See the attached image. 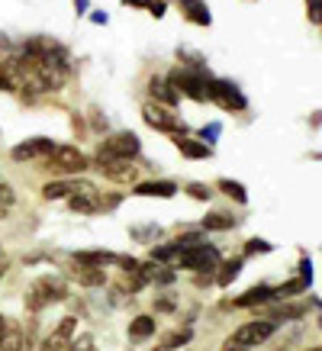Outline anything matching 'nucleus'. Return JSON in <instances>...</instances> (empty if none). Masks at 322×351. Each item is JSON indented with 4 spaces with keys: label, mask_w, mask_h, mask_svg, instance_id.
Returning <instances> with one entry per match:
<instances>
[{
    "label": "nucleus",
    "mask_w": 322,
    "mask_h": 351,
    "mask_svg": "<svg viewBox=\"0 0 322 351\" xmlns=\"http://www.w3.org/2000/svg\"><path fill=\"white\" fill-rule=\"evenodd\" d=\"M64 297H68V284H64L62 277L45 274V277H39V280H32L29 293H26V309H29V313H39V309L52 306V303H62Z\"/></svg>",
    "instance_id": "f257e3e1"
},
{
    "label": "nucleus",
    "mask_w": 322,
    "mask_h": 351,
    "mask_svg": "<svg viewBox=\"0 0 322 351\" xmlns=\"http://www.w3.org/2000/svg\"><path fill=\"white\" fill-rule=\"evenodd\" d=\"M139 136L136 132H113L97 149V161H132L139 155Z\"/></svg>",
    "instance_id": "f03ea898"
},
{
    "label": "nucleus",
    "mask_w": 322,
    "mask_h": 351,
    "mask_svg": "<svg viewBox=\"0 0 322 351\" xmlns=\"http://www.w3.org/2000/svg\"><path fill=\"white\" fill-rule=\"evenodd\" d=\"M206 81H210V75H206L203 68H177L171 77H168V84L174 87V94L181 97H193V100H206Z\"/></svg>",
    "instance_id": "7ed1b4c3"
},
{
    "label": "nucleus",
    "mask_w": 322,
    "mask_h": 351,
    "mask_svg": "<svg viewBox=\"0 0 322 351\" xmlns=\"http://www.w3.org/2000/svg\"><path fill=\"white\" fill-rule=\"evenodd\" d=\"M87 155L77 145H55V152L45 158V168L55 171V174H81L87 171Z\"/></svg>",
    "instance_id": "20e7f679"
},
{
    "label": "nucleus",
    "mask_w": 322,
    "mask_h": 351,
    "mask_svg": "<svg viewBox=\"0 0 322 351\" xmlns=\"http://www.w3.org/2000/svg\"><path fill=\"white\" fill-rule=\"evenodd\" d=\"M277 332V322H271V319H251V322H242L229 339L236 341V345H242L245 351H255L258 345H264V341L271 339Z\"/></svg>",
    "instance_id": "39448f33"
},
{
    "label": "nucleus",
    "mask_w": 322,
    "mask_h": 351,
    "mask_svg": "<svg viewBox=\"0 0 322 351\" xmlns=\"http://www.w3.org/2000/svg\"><path fill=\"white\" fill-rule=\"evenodd\" d=\"M181 267H187V271H197V274H216V267H219V252H216L213 245H197V248H187V252H181V261H177Z\"/></svg>",
    "instance_id": "423d86ee"
},
{
    "label": "nucleus",
    "mask_w": 322,
    "mask_h": 351,
    "mask_svg": "<svg viewBox=\"0 0 322 351\" xmlns=\"http://www.w3.org/2000/svg\"><path fill=\"white\" fill-rule=\"evenodd\" d=\"M142 119H145L151 129L168 132V136H174V138L187 132L184 123L177 119V113H171V107H161V104H145V107H142Z\"/></svg>",
    "instance_id": "0eeeda50"
},
{
    "label": "nucleus",
    "mask_w": 322,
    "mask_h": 351,
    "mask_svg": "<svg viewBox=\"0 0 322 351\" xmlns=\"http://www.w3.org/2000/svg\"><path fill=\"white\" fill-rule=\"evenodd\" d=\"M206 100L219 104L223 110H245V97L238 94V87L229 81H216V77L206 81Z\"/></svg>",
    "instance_id": "6e6552de"
},
{
    "label": "nucleus",
    "mask_w": 322,
    "mask_h": 351,
    "mask_svg": "<svg viewBox=\"0 0 322 351\" xmlns=\"http://www.w3.org/2000/svg\"><path fill=\"white\" fill-rule=\"evenodd\" d=\"M55 152V142L45 136H36V138H26L13 149V161H36V158H49Z\"/></svg>",
    "instance_id": "1a4fd4ad"
},
{
    "label": "nucleus",
    "mask_w": 322,
    "mask_h": 351,
    "mask_svg": "<svg viewBox=\"0 0 322 351\" xmlns=\"http://www.w3.org/2000/svg\"><path fill=\"white\" fill-rule=\"evenodd\" d=\"M75 329H77V319L75 316H64L52 329V335L42 341V351H68L71 341H75Z\"/></svg>",
    "instance_id": "9d476101"
},
{
    "label": "nucleus",
    "mask_w": 322,
    "mask_h": 351,
    "mask_svg": "<svg viewBox=\"0 0 322 351\" xmlns=\"http://www.w3.org/2000/svg\"><path fill=\"white\" fill-rule=\"evenodd\" d=\"M87 191H97L90 181H49L42 187V197L45 200H71L75 193H87Z\"/></svg>",
    "instance_id": "9b49d317"
},
{
    "label": "nucleus",
    "mask_w": 322,
    "mask_h": 351,
    "mask_svg": "<svg viewBox=\"0 0 322 351\" xmlns=\"http://www.w3.org/2000/svg\"><path fill=\"white\" fill-rule=\"evenodd\" d=\"M97 168L103 171V178L116 184H136V165L132 161H97Z\"/></svg>",
    "instance_id": "f8f14e48"
},
{
    "label": "nucleus",
    "mask_w": 322,
    "mask_h": 351,
    "mask_svg": "<svg viewBox=\"0 0 322 351\" xmlns=\"http://www.w3.org/2000/svg\"><path fill=\"white\" fill-rule=\"evenodd\" d=\"M274 300V287H268V284H258V287L245 290L238 300H232V306L245 309V306H264V303H271Z\"/></svg>",
    "instance_id": "ddd939ff"
},
{
    "label": "nucleus",
    "mask_w": 322,
    "mask_h": 351,
    "mask_svg": "<svg viewBox=\"0 0 322 351\" xmlns=\"http://www.w3.org/2000/svg\"><path fill=\"white\" fill-rule=\"evenodd\" d=\"M136 197H174L177 193V184L174 181H145V184H136Z\"/></svg>",
    "instance_id": "4468645a"
},
{
    "label": "nucleus",
    "mask_w": 322,
    "mask_h": 351,
    "mask_svg": "<svg viewBox=\"0 0 322 351\" xmlns=\"http://www.w3.org/2000/svg\"><path fill=\"white\" fill-rule=\"evenodd\" d=\"M149 90H151V97H155V104H161V107H171L174 100H177V94H174V87L168 84V77H151L149 81Z\"/></svg>",
    "instance_id": "2eb2a0df"
},
{
    "label": "nucleus",
    "mask_w": 322,
    "mask_h": 351,
    "mask_svg": "<svg viewBox=\"0 0 322 351\" xmlns=\"http://www.w3.org/2000/svg\"><path fill=\"white\" fill-rule=\"evenodd\" d=\"M71 277H75L77 284H84V287H103V284H107L103 267H84V265H77L75 271H71Z\"/></svg>",
    "instance_id": "dca6fc26"
},
{
    "label": "nucleus",
    "mask_w": 322,
    "mask_h": 351,
    "mask_svg": "<svg viewBox=\"0 0 322 351\" xmlns=\"http://www.w3.org/2000/svg\"><path fill=\"white\" fill-rule=\"evenodd\" d=\"M174 142H177V149H181L184 158H210V155H213V149H210L206 142H197V138L177 136Z\"/></svg>",
    "instance_id": "f3484780"
},
{
    "label": "nucleus",
    "mask_w": 322,
    "mask_h": 351,
    "mask_svg": "<svg viewBox=\"0 0 322 351\" xmlns=\"http://www.w3.org/2000/svg\"><path fill=\"white\" fill-rule=\"evenodd\" d=\"M0 351H26V332L10 322L7 332L0 335Z\"/></svg>",
    "instance_id": "a211bd4d"
},
{
    "label": "nucleus",
    "mask_w": 322,
    "mask_h": 351,
    "mask_svg": "<svg viewBox=\"0 0 322 351\" xmlns=\"http://www.w3.org/2000/svg\"><path fill=\"white\" fill-rule=\"evenodd\" d=\"M155 329H158V322H155V316H136V319L129 322V339H151L155 335Z\"/></svg>",
    "instance_id": "6ab92c4d"
},
{
    "label": "nucleus",
    "mask_w": 322,
    "mask_h": 351,
    "mask_svg": "<svg viewBox=\"0 0 322 351\" xmlns=\"http://www.w3.org/2000/svg\"><path fill=\"white\" fill-rule=\"evenodd\" d=\"M300 316H306V303H284V306L277 309H271V322H293V319H300Z\"/></svg>",
    "instance_id": "aec40b11"
},
{
    "label": "nucleus",
    "mask_w": 322,
    "mask_h": 351,
    "mask_svg": "<svg viewBox=\"0 0 322 351\" xmlns=\"http://www.w3.org/2000/svg\"><path fill=\"white\" fill-rule=\"evenodd\" d=\"M181 10L187 13V20H193L197 26H210V10L203 0H181Z\"/></svg>",
    "instance_id": "412c9836"
},
{
    "label": "nucleus",
    "mask_w": 322,
    "mask_h": 351,
    "mask_svg": "<svg viewBox=\"0 0 322 351\" xmlns=\"http://www.w3.org/2000/svg\"><path fill=\"white\" fill-rule=\"evenodd\" d=\"M206 229V232H225V229H236L238 219L236 216H229V213H210L203 216V223H200Z\"/></svg>",
    "instance_id": "4be33fe9"
},
{
    "label": "nucleus",
    "mask_w": 322,
    "mask_h": 351,
    "mask_svg": "<svg viewBox=\"0 0 322 351\" xmlns=\"http://www.w3.org/2000/svg\"><path fill=\"white\" fill-rule=\"evenodd\" d=\"M190 339H193L190 326H184V329H174V332H168V335H164V341H161V351H177V348H184V345H187Z\"/></svg>",
    "instance_id": "5701e85b"
},
{
    "label": "nucleus",
    "mask_w": 322,
    "mask_h": 351,
    "mask_svg": "<svg viewBox=\"0 0 322 351\" xmlns=\"http://www.w3.org/2000/svg\"><path fill=\"white\" fill-rule=\"evenodd\" d=\"M242 265H245L242 258H232V261H225V265H219V274H216V284H219V287H229V284H232V280H236V277H238V271H242Z\"/></svg>",
    "instance_id": "b1692460"
},
{
    "label": "nucleus",
    "mask_w": 322,
    "mask_h": 351,
    "mask_svg": "<svg viewBox=\"0 0 322 351\" xmlns=\"http://www.w3.org/2000/svg\"><path fill=\"white\" fill-rule=\"evenodd\" d=\"M151 261H155V265H168V261H171V265H177V261H181V248H177V242H171V245H158V248H151Z\"/></svg>",
    "instance_id": "393cba45"
},
{
    "label": "nucleus",
    "mask_w": 322,
    "mask_h": 351,
    "mask_svg": "<svg viewBox=\"0 0 322 351\" xmlns=\"http://www.w3.org/2000/svg\"><path fill=\"white\" fill-rule=\"evenodd\" d=\"M219 191H223L225 197H232V200H236V203H248V193H245V187H242V184H238V181H232V178H223V181H219Z\"/></svg>",
    "instance_id": "a878e982"
},
{
    "label": "nucleus",
    "mask_w": 322,
    "mask_h": 351,
    "mask_svg": "<svg viewBox=\"0 0 322 351\" xmlns=\"http://www.w3.org/2000/svg\"><path fill=\"white\" fill-rule=\"evenodd\" d=\"M268 252H274V245L264 242V239H248L245 242V255H268Z\"/></svg>",
    "instance_id": "bb28decb"
},
{
    "label": "nucleus",
    "mask_w": 322,
    "mask_h": 351,
    "mask_svg": "<svg viewBox=\"0 0 322 351\" xmlns=\"http://www.w3.org/2000/svg\"><path fill=\"white\" fill-rule=\"evenodd\" d=\"M129 7H145L149 13H155V16H161L164 13V3L161 0H126Z\"/></svg>",
    "instance_id": "cd10ccee"
},
{
    "label": "nucleus",
    "mask_w": 322,
    "mask_h": 351,
    "mask_svg": "<svg viewBox=\"0 0 322 351\" xmlns=\"http://www.w3.org/2000/svg\"><path fill=\"white\" fill-rule=\"evenodd\" d=\"M187 193H190L193 200H210L213 197V187H206V184H187Z\"/></svg>",
    "instance_id": "c85d7f7f"
},
{
    "label": "nucleus",
    "mask_w": 322,
    "mask_h": 351,
    "mask_svg": "<svg viewBox=\"0 0 322 351\" xmlns=\"http://www.w3.org/2000/svg\"><path fill=\"white\" fill-rule=\"evenodd\" d=\"M306 16H310V23H322V0H310L306 3Z\"/></svg>",
    "instance_id": "c756f323"
},
{
    "label": "nucleus",
    "mask_w": 322,
    "mask_h": 351,
    "mask_svg": "<svg viewBox=\"0 0 322 351\" xmlns=\"http://www.w3.org/2000/svg\"><path fill=\"white\" fill-rule=\"evenodd\" d=\"M68 351H94V339H90V335H81L77 341H71Z\"/></svg>",
    "instance_id": "7c9ffc66"
},
{
    "label": "nucleus",
    "mask_w": 322,
    "mask_h": 351,
    "mask_svg": "<svg viewBox=\"0 0 322 351\" xmlns=\"http://www.w3.org/2000/svg\"><path fill=\"white\" fill-rule=\"evenodd\" d=\"M10 52H13V43L7 39V36H0V62H7V58H10Z\"/></svg>",
    "instance_id": "2f4dec72"
},
{
    "label": "nucleus",
    "mask_w": 322,
    "mask_h": 351,
    "mask_svg": "<svg viewBox=\"0 0 322 351\" xmlns=\"http://www.w3.org/2000/svg\"><path fill=\"white\" fill-rule=\"evenodd\" d=\"M136 239H151V235H158V226H149V229H132Z\"/></svg>",
    "instance_id": "473e14b6"
},
{
    "label": "nucleus",
    "mask_w": 322,
    "mask_h": 351,
    "mask_svg": "<svg viewBox=\"0 0 322 351\" xmlns=\"http://www.w3.org/2000/svg\"><path fill=\"white\" fill-rule=\"evenodd\" d=\"M200 136H203V142H206V145H210V142H213V138L219 136V126H216V123H213V126H206L203 132H200Z\"/></svg>",
    "instance_id": "72a5a7b5"
},
{
    "label": "nucleus",
    "mask_w": 322,
    "mask_h": 351,
    "mask_svg": "<svg viewBox=\"0 0 322 351\" xmlns=\"http://www.w3.org/2000/svg\"><path fill=\"white\" fill-rule=\"evenodd\" d=\"M155 306H158L161 313H171V309H174V300H171V297H161L158 303H155Z\"/></svg>",
    "instance_id": "f704fd0d"
},
{
    "label": "nucleus",
    "mask_w": 322,
    "mask_h": 351,
    "mask_svg": "<svg viewBox=\"0 0 322 351\" xmlns=\"http://www.w3.org/2000/svg\"><path fill=\"white\" fill-rule=\"evenodd\" d=\"M223 351H245V348H242V345H236L232 339H225L223 341Z\"/></svg>",
    "instance_id": "c9c22d12"
},
{
    "label": "nucleus",
    "mask_w": 322,
    "mask_h": 351,
    "mask_svg": "<svg viewBox=\"0 0 322 351\" xmlns=\"http://www.w3.org/2000/svg\"><path fill=\"white\" fill-rule=\"evenodd\" d=\"M3 274H7V265H3V258H0V280H3Z\"/></svg>",
    "instance_id": "e433bc0d"
},
{
    "label": "nucleus",
    "mask_w": 322,
    "mask_h": 351,
    "mask_svg": "<svg viewBox=\"0 0 322 351\" xmlns=\"http://www.w3.org/2000/svg\"><path fill=\"white\" fill-rule=\"evenodd\" d=\"M306 351H322V348H306Z\"/></svg>",
    "instance_id": "4c0bfd02"
},
{
    "label": "nucleus",
    "mask_w": 322,
    "mask_h": 351,
    "mask_svg": "<svg viewBox=\"0 0 322 351\" xmlns=\"http://www.w3.org/2000/svg\"><path fill=\"white\" fill-rule=\"evenodd\" d=\"M319 329H322V316H319Z\"/></svg>",
    "instance_id": "58836bf2"
},
{
    "label": "nucleus",
    "mask_w": 322,
    "mask_h": 351,
    "mask_svg": "<svg viewBox=\"0 0 322 351\" xmlns=\"http://www.w3.org/2000/svg\"><path fill=\"white\" fill-rule=\"evenodd\" d=\"M306 3H310V0H306Z\"/></svg>",
    "instance_id": "ea45409f"
},
{
    "label": "nucleus",
    "mask_w": 322,
    "mask_h": 351,
    "mask_svg": "<svg viewBox=\"0 0 322 351\" xmlns=\"http://www.w3.org/2000/svg\"><path fill=\"white\" fill-rule=\"evenodd\" d=\"M158 351H161V348H158Z\"/></svg>",
    "instance_id": "a19ab883"
}]
</instances>
